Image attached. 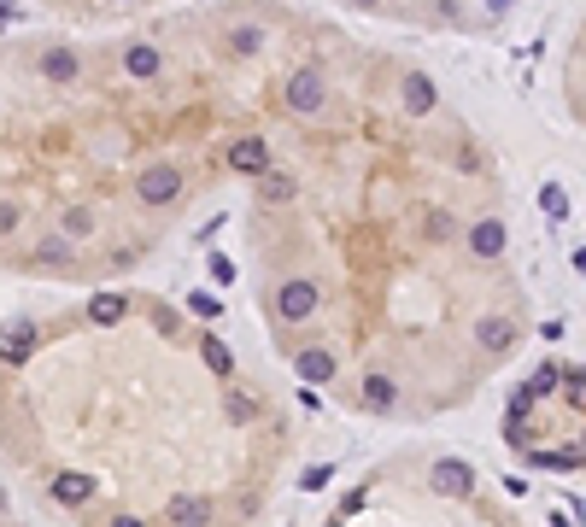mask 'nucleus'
Returning <instances> with one entry per match:
<instances>
[{
	"label": "nucleus",
	"mask_w": 586,
	"mask_h": 527,
	"mask_svg": "<svg viewBox=\"0 0 586 527\" xmlns=\"http://www.w3.org/2000/svg\"><path fill=\"white\" fill-rule=\"evenodd\" d=\"M42 77L53 82V88H71V82L82 77V59L71 53V47H47V53H42Z\"/></svg>",
	"instance_id": "6"
},
{
	"label": "nucleus",
	"mask_w": 586,
	"mask_h": 527,
	"mask_svg": "<svg viewBox=\"0 0 586 527\" xmlns=\"http://www.w3.org/2000/svg\"><path fill=\"white\" fill-rule=\"evenodd\" d=\"M229 42H235V53H258V47H264V30H258V24H241Z\"/></svg>",
	"instance_id": "9"
},
{
	"label": "nucleus",
	"mask_w": 586,
	"mask_h": 527,
	"mask_svg": "<svg viewBox=\"0 0 586 527\" xmlns=\"http://www.w3.org/2000/svg\"><path fill=\"white\" fill-rule=\"evenodd\" d=\"M6 18H12V12H6V6H0V24H6Z\"/></svg>",
	"instance_id": "14"
},
{
	"label": "nucleus",
	"mask_w": 586,
	"mask_h": 527,
	"mask_svg": "<svg viewBox=\"0 0 586 527\" xmlns=\"http://www.w3.org/2000/svg\"><path fill=\"white\" fill-rule=\"evenodd\" d=\"M428 486L440 498H469V493H476V469H469V463H457V457H440L428 469Z\"/></svg>",
	"instance_id": "4"
},
{
	"label": "nucleus",
	"mask_w": 586,
	"mask_h": 527,
	"mask_svg": "<svg viewBox=\"0 0 586 527\" xmlns=\"http://www.w3.org/2000/svg\"><path fill=\"white\" fill-rule=\"evenodd\" d=\"M540 206H545V211H552V217H569V199H563V194H557V187H540Z\"/></svg>",
	"instance_id": "11"
},
{
	"label": "nucleus",
	"mask_w": 586,
	"mask_h": 527,
	"mask_svg": "<svg viewBox=\"0 0 586 527\" xmlns=\"http://www.w3.org/2000/svg\"><path fill=\"white\" fill-rule=\"evenodd\" d=\"M6 434L53 510L89 527H217L258 516L246 439L276 410L223 334L130 293H94L77 322L0 329Z\"/></svg>",
	"instance_id": "1"
},
{
	"label": "nucleus",
	"mask_w": 586,
	"mask_h": 527,
	"mask_svg": "<svg viewBox=\"0 0 586 527\" xmlns=\"http://www.w3.org/2000/svg\"><path fill=\"white\" fill-rule=\"evenodd\" d=\"M264 165H270V141H264V135H241V141H229V170L258 176Z\"/></svg>",
	"instance_id": "5"
},
{
	"label": "nucleus",
	"mask_w": 586,
	"mask_h": 527,
	"mask_svg": "<svg viewBox=\"0 0 586 527\" xmlns=\"http://www.w3.org/2000/svg\"><path fill=\"white\" fill-rule=\"evenodd\" d=\"M569 381V398H575V410H586V369H563Z\"/></svg>",
	"instance_id": "10"
},
{
	"label": "nucleus",
	"mask_w": 586,
	"mask_h": 527,
	"mask_svg": "<svg viewBox=\"0 0 586 527\" xmlns=\"http://www.w3.org/2000/svg\"><path fill=\"white\" fill-rule=\"evenodd\" d=\"M282 106H288L293 118H317V111H329V77H322L317 65L293 71L288 88H282Z\"/></svg>",
	"instance_id": "2"
},
{
	"label": "nucleus",
	"mask_w": 586,
	"mask_h": 527,
	"mask_svg": "<svg viewBox=\"0 0 586 527\" xmlns=\"http://www.w3.org/2000/svg\"><path fill=\"white\" fill-rule=\"evenodd\" d=\"M504 246H510V223L504 217H476V223H469V258H476V264H487V270H493V264L504 258Z\"/></svg>",
	"instance_id": "3"
},
{
	"label": "nucleus",
	"mask_w": 586,
	"mask_h": 527,
	"mask_svg": "<svg viewBox=\"0 0 586 527\" xmlns=\"http://www.w3.org/2000/svg\"><path fill=\"white\" fill-rule=\"evenodd\" d=\"M487 6H493V12H504V6H510V0H487Z\"/></svg>",
	"instance_id": "13"
},
{
	"label": "nucleus",
	"mask_w": 586,
	"mask_h": 527,
	"mask_svg": "<svg viewBox=\"0 0 586 527\" xmlns=\"http://www.w3.org/2000/svg\"><path fill=\"white\" fill-rule=\"evenodd\" d=\"M434 100H440V94H434V82L422 77V71H410V77H405V111H410V118H428Z\"/></svg>",
	"instance_id": "8"
},
{
	"label": "nucleus",
	"mask_w": 586,
	"mask_h": 527,
	"mask_svg": "<svg viewBox=\"0 0 586 527\" xmlns=\"http://www.w3.org/2000/svg\"><path fill=\"white\" fill-rule=\"evenodd\" d=\"M159 65H165V59H159V47H153V42H135L130 53H123V71H130L135 82H153V77H159Z\"/></svg>",
	"instance_id": "7"
},
{
	"label": "nucleus",
	"mask_w": 586,
	"mask_h": 527,
	"mask_svg": "<svg viewBox=\"0 0 586 527\" xmlns=\"http://www.w3.org/2000/svg\"><path fill=\"white\" fill-rule=\"evenodd\" d=\"M0 527H12V516H6V493H0Z\"/></svg>",
	"instance_id": "12"
}]
</instances>
